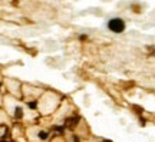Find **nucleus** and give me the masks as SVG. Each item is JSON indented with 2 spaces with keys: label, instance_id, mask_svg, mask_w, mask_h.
Wrapping results in <instances>:
<instances>
[{
  "label": "nucleus",
  "instance_id": "1",
  "mask_svg": "<svg viewBox=\"0 0 155 142\" xmlns=\"http://www.w3.org/2000/svg\"><path fill=\"white\" fill-rule=\"evenodd\" d=\"M108 29L113 33H122L125 30V22L119 17H113L108 22Z\"/></svg>",
  "mask_w": 155,
  "mask_h": 142
},
{
  "label": "nucleus",
  "instance_id": "2",
  "mask_svg": "<svg viewBox=\"0 0 155 142\" xmlns=\"http://www.w3.org/2000/svg\"><path fill=\"white\" fill-rule=\"evenodd\" d=\"M38 135H39L40 139H48V132H45V131H40Z\"/></svg>",
  "mask_w": 155,
  "mask_h": 142
},
{
  "label": "nucleus",
  "instance_id": "3",
  "mask_svg": "<svg viewBox=\"0 0 155 142\" xmlns=\"http://www.w3.org/2000/svg\"><path fill=\"white\" fill-rule=\"evenodd\" d=\"M16 118H22V108H16Z\"/></svg>",
  "mask_w": 155,
  "mask_h": 142
},
{
  "label": "nucleus",
  "instance_id": "4",
  "mask_svg": "<svg viewBox=\"0 0 155 142\" xmlns=\"http://www.w3.org/2000/svg\"><path fill=\"white\" fill-rule=\"evenodd\" d=\"M29 106H30V108H36V103H35V102H29Z\"/></svg>",
  "mask_w": 155,
  "mask_h": 142
},
{
  "label": "nucleus",
  "instance_id": "5",
  "mask_svg": "<svg viewBox=\"0 0 155 142\" xmlns=\"http://www.w3.org/2000/svg\"><path fill=\"white\" fill-rule=\"evenodd\" d=\"M73 141H75V142H81V139H79L78 136H73Z\"/></svg>",
  "mask_w": 155,
  "mask_h": 142
},
{
  "label": "nucleus",
  "instance_id": "6",
  "mask_svg": "<svg viewBox=\"0 0 155 142\" xmlns=\"http://www.w3.org/2000/svg\"><path fill=\"white\" fill-rule=\"evenodd\" d=\"M103 142H111V141H103Z\"/></svg>",
  "mask_w": 155,
  "mask_h": 142
}]
</instances>
